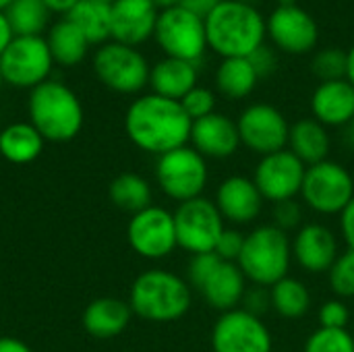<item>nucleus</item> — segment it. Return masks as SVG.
Segmentation results:
<instances>
[{
  "mask_svg": "<svg viewBox=\"0 0 354 352\" xmlns=\"http://www.w3.org/2000/svg\"><path fill=\"white\" fill-rule=\"evenodd\" d=\"M191 127L193 120L180 102L158 93L139 95L124 114V131L131 143L158 158L189 145Z\"/></svg>",
  "mask_w": 354,
  "mask_h": 352,
  "instance_id": "1",
  "label": "nucleus"
},
{
  "mask_svg": "<svg viewBox=\"0 0 354 352\" xmlns=\"http://www.w3.org/2000/svg\"><path fill=\"white\" fill-rule=\"evenodd\" d=\"M207 48L222 58H247L268 35L266 19L253 4L241 0H222V4L203 21Z\"/></svg>",
  "mask_w": 354,
  "mask_h": 352,
  "instance_id": "2",
  "label": "nucleus"
},
{
  "mask_svg": "<svg viewBox=\"0 0 354 352\" xmlns=\"http://www.w3.org/2000/svg\"><path fill=\"white\" fill-rule=\"evenodd\" d=\"M133 315L151 324H170L183 319L193 305V288L187 278L168 270H145L129 293Z\"/></svg>",
  "mask_w": 354,
  "mask_h": 352,
  "instance_id": "3",
  "label": "nucleus"
},
{
  "mask_svg": "<svg viewBox=\"0 0 354 352\" xmlns=\"http://www.w3.org/2000/svg\"><path fill=\"white\" fill-rule=\"evenodd\" d=\"M29 122L46 141L64 143L79 135L83 127V106L77 93L60 81H44L33 87L27 102Z\"/></svg>",
  "mask_w": 354,
  "mask_h": 352,
  "instance_id": "4",
  "label": "nucleus"
},
{
  "mask_svg": "<svg viewBox=\"0 0 354 352\" xmlns=\"http://www.w3.org/2000/svg\"><path fill=\"white\" fill-rule=\"evenodd\" d=\"M247 282L253 286L272 288L276 282L288 276L292 263V245L284 230L274 224H261L247 232L245 245L239 257Z\"/></svg>",
  "mask_w": 354,
  "mask_h": 352,
  "instance_id": "5",
  "label": "nucleus"
},
{
  "mask_svg": "<svg viewBox=\"0 0 354 352\" xmlns=\"http://www.w3.org/2000/svg\"><path fill=\"white\" fill-rule=\"evenodd\" d=\"M207 180H209L207 160L191 145L172 149L160 156L156 162V183L160 191L176 203L203 197Z\"/></svg>",
  "mask_w": 354,
  "mask_h": 352,
  "instance_id": "6",
  "label": "nucleus"
},
{
  "mask_svg": "<svg viewBox=\"0 0 354 352\" xmlns=\"http://www.w3.org/2000/svg\"><path fill=\"white\" fill-rule=\"evenodd\" d=\"M299 197L319 216H340L354 199L353 174L346 166L330 158L307 166Z\"/></svg>",
  "mask_w": 354,
  "mask_h": 352,
  "instance_id": "7",
  "label": "nucleus"
},
{
  "mask_svg": "<svg viewBox=\"0 0 354 352\" xmlns=\"http://www.w3.org/2000/svg\"><path fill=\"white\" fill-rule=\"evenodd\" d=\"M93 71L108 89L118 93H139L149 85L151 68L137 48L106 41L93 56Z\"/></svg>",
  "mask_w": 354,
  "mask_h": 352,
  "instance_id": "8",
  "label": "nucleus"
},
{
  "mask_svg": "<svg viewBox=\"0 0 354 352\" xmlns=\"http://www.w3.org/2000/svg\"><path fill=\"white\" fill-rule=\"evenodd\" d=\"M52 64L48 41L41 35H15L0 56L4 83L21 89H33L48 81Z\"/></svg>",
  "mask_w": 354,
  "mask_h": 352,
  "instance_id": "9",
  "label": "nucleus"
},
{
  "mask_svg": "<svg viewBox=\"0 0 354 352\" xmlns=\"http://www.w3.org/2000/svg\"><path fill=\"white\" fill-rule=\"evenodd\" d=\"M174 226L178 247L189 255H201L214 253L216 243L226 228V222L212 199L197 197L178 203L174 212Z\"/></svg>",
  "mask_w": 354,
  "mask_h": 352,
  "instance_id": "10",
  "label": "nucleus"
},
{
  "mask_svg": "<svg viewBox=\"0 0 354 352\" xmlns=\"http://www.w3.org/2000/svg\"><path fill=\"white\" fill-rule=\"evenodd\" d=\"M153 37L168 58H178L195 64L207 48L203 19L195 17L183 6L160 10Z\"/></svg>",
  "mask_w": 354,
  "mask_h": 352,
  "instance_id": "11",
  "label": "nucleus"
},
{
  "mask_svg": "<svg viewBox=\"0 0 354 352\" xmlns=\"http://www.w3.org/2000/svg\"><path fill=\"white\" fill-rule=\"evenodd\" d=\"M131 249L149 261H160L178 249L174 214L160 205H149L131 216L127 226Z\"/></svg>",
  "mask_w": 354,
  "mask_h": 352,
  "instance_id": "12",
  "label": "nucleus"
},
{
  "mask_svg": "<svg viewBox=\"0 0 354 352\" xmlns=\"http://www.w3.org/2000/svg\"><path fill=\"white\" fill-rule=\"evenodd\" d=\"M241 145L259 158L288 147L290 124L286 116L272 104H251L236 118Z\"/></svg>",
  "mask_w": 354,
  "mask_h": 352,
  "instance_id": "13",
  "label": "nucleus"
},
{
  "mask_svg": "<svg viewBox=\"0 0 354 352\" xmlns=\"http://www.w3.org/2000/svg\"><path fill=\"white\" fill-rule=\"evenodd\" d=\"M214 352H272L274 338L266 322L243 307L220 313L212 328Z\"/></svg>",
  "mask_w": 354,
  "mask_h": 352,
  "instance_id": "14",
  "label": "nucleus"
},
{
  "mask_svg": "<svg viewBox=\"0 0 354 352\" xmlns=\"http://www.w3.org/2000/svg\"><path fill=\"white\" fill-rule=\"evenodd\" d=\"M305 170L307 166L286 147L282 151L259 158L251 178L266 201L280 203L301 195Z\"/></svg>",
  "mask_w": 354,
  "mask_h": 352,
  "instance_id": "15",
  "label": "nucleus"
},
{
  "mask_svg": "<svg viewBox=\"0 0 354 352\" xmlns=\"http://www.w3.org/2000/svg\"><path fill=\"white\" fill-rule=\"evenodd\" d=\"M270 39L288 54H307L319 41L317 21L299 4L278 6L266 21Z\"/></svg>",
  "mask_w": 354,
  "mask_h": 352,
  "instance_id": "16",
  "label": "nucleus"
},
{
  "mask_svg": "<svg viewBox=\"0 0 354 352\" xmlns=\"http://www.w3.org/2000/svg\"><path fill=\"white\" fill-rule=\"evenodd\" d=\"M292 261L309 274H328L340 255L338 239L332 228L319 222L303 224L292 241Z\"/></svg>",
  "mask_w": 354,
  "mask_h": 352,
  "instance_id": "17",
  "label": "nucleus"
},
{
  "mask_svg": "<svg viewBox=\"0 0 354 352\" xmlns=\"http://www.w3.org/2000/svg\"><path fill=\"white\" fill-rule=\"evenodd\" d=\"M214 203L224 222L232 226H247L259 218L266 199L251 176L232 174L218 185Z\"/></svg>",
  "mask_w": 354,
  "mask_h": 352,
  "instance_id": "18",
  "label": "nucleus"
},
{
  "mask_svg": "<svg viewBox=\"0 0 354 352\" xmlns=\"http://www.w3.org/2000/svg\"><path fill=\"white\" fill-rule=\"evenodd\" d=\"M189 145L205 160H226L243 147L236 120L220 112L193 120Z\"/></svg>",
  "mask_w": 354,
  "mask_h": 352,
  "instance_id": "19",
  "label": "nucleus"
},
{
  "mask_svg": "<svg viewBox=\"0 0 354 352\" xmlns=\"http://www.w3.org/2000/svg\"><path fill=\"white\" fill-rule=\"evenodd\" d=\"M112 12V41L133 46L147 41L160 17L158 6L151 0H114Z\"/></svg>",
  "mask_w": 354,
  "mask_h": 352,
  "instance_id": "20",
  "label": "nucleus"
},
{
  "mask_svg": "<svg viewBox=\"0 0 354 352\" xmlns=\"http://www.w3.org/2000/svg\"><path fill=\"white\" fill-rule=\"evenodd\" d=\"M311 114L328 127H344L354 118V87L348 79L319 83L311 95Z\"/></svg>",
  "mask_w": 354,
  "mask_h": 352,
  "instance_id": "21",
  "label": "nucleus"
},
{
  "mask_svg": "<svg viewBox=\"0 0 354 352\" xmlns=\"http://www.w3.org/2000/svg\"><path fill=\"white\" fill-rule=\"evenodd\" d=\"M247 278L239 263L232 261H220V266L212 272V276L205 280V284L199 288V295L205 299V303L220 311H232L243 305V297L247 293Z\"/></svg>",
  "mask_w": 354,
  "mask_h": 352,
  "instance_id": "22",
  "label": "nucleus"
},
{
  "mask_svg": "<svg viewBox=\"0 0 354 352\" xmlns=\"http://www.w3.org/2000/svg\"><path fill=\"white\" fill-rule=\"evenodd\" d=\"M133 317L129 301L116 297H100L87 305L83 311V328L89 336L100 340H110L120 336Z\"/></svg>",
  "mask_w": 354,
  "mask_h": 352,
  "instance_id": "23",
  "label": "nucleus"
},
{
  "mask_svg": "<svg viewBox=\"0 0 354 352\" xmlns=\"http://www.w3.org/2000/svg\"><path fill=\"white\" fill-rule=\"evenodd\" d=\"M149 85L151 93L180 102L193 87H197V64L166 56L156 66H151Z\"/></svg>",
  "mask_w": 354,
  "mask_h": 352,
  "instance_id": "24",
  "label": "nucleus"
},
{
  "mask_svg": "<svg viewBox=\"0 0 354 352\" xmlns=\"http://www.w3.org/2000/svg\"><path fill=\"white\" fill-rule=\"evenodd\" d=\"M288 149L305 166L319 164V162L328 160V156H330V149H332L330 133L315 118H301L295 124H290Z\"/></svg>",
  "mask_w": 354,
  "mask_h": 352,
  "instance_id": "25",
  "label": "nucleus"
},
{
  "mask_svg": "<svg viewBox=\"0 0 354 352\" xmlns=\"http://www.w3.org/2000/svg\"><path fill=\"white\" fill-rule=\"evenodd\" d=\"M46 139L31 122H12L0 131V156L10 164H31L44 151Z\"/></svg>",
  "mask_w": 354,
  "mask_h": 352,
  "instance_id": "26",
  "label": "nucleus"
},
{
  "mask_svg": "<svg viewBox=\"0 0 354 352\" xmlns=\"http://www.w3.org/2000/svg\"><path fill=\"white\" fill-rule=\"evenodd\" d=\"M46 41L50 48L52 60L56 64H62V66L79 64L85 58L87 48L91 46L87 41V37L81 33V29L75 23H71L66 17L50 29Z\"/></svg>",
  "mask_w": 354,
  "mask_h": 352,
  "instance_id": "27",
  "label": "nucleus"
},
{
  "mask_svg": "<svg viewBox=\"0 0 354 352\" xmlns=\"http://www.w3.org/2000/svg\"><path fill=\"white\" fill-rule=\"evenodd\" d=\"M216 89L228 100H243L257 87V73L249 58H222L216 68Z\"/></svg>",
  "mask_w": 354,
  "mask_h": 352,
  "instance_id": "28",
  "label": "nucleus"
},
{
  "mask_svg": "<svg viewBox=\"0 0 354 352\" xmlns=\"http://www.w3.org/2000/svg\"><path fill=\"white\" fill-rule=\"evenodd\" d=\"M75 23L89 44H106L112 37V12L110 4L97 0H79L66 15Z\"/></svg>",
  "mask_w": 354,
  "mask_h": 352,
  "instance_id": "29",
  "label": "nucleus"
},
{
  "mask_svg": "<svg viewBox=\"0 0 354 352\" xmlns=\"http://www.w3.org/2000/svg\"><path fill=\"white\" fill-rule=\"evenodd\" d=\"M272 311L282 319L297 322L305 317L311 309V293L299 278L286 276L270 288Z\"/></svg>",
  "mask_w": 354,
  "mask_h": 352,
  "instance_id": "30",
  "label": "nucleus"
},
{
  "mask_svg": "<svg viewBox=\"0 0 354 352\" xmlns=\"http://www.w3.org/2000/svg\"><path fill=\"white\" fill-rule=\"evenodd\" d=\"M108 197L118 210L129 212L131 216L153 205L151 203V185L135 172L118 174L108 187Z\"/></svg>",
  "mask_w": 354,
  "mask_h": 352,
  "instance_id": "31",
  "label": "nucleus"
},
{
  "mask_svg": "<svg viewBox=\"0 0 354 352\" xmlns=\"http://www.w3.org/2000/svg\"><path fill=\"white\" fill-rule=\"evenodd\" d=\"M2 12L15 35H41L50 19L44 0H10Z\"/></svg>",
  "mask_w": 354,
  "mask_h": 352,
  "instance_id": "32",
  "label": "nucleus"
},
{
  "mask_svg": "<svg viewBox=\"0 0 354 352\" xmlns=\"http://www.w3.org/2000/svg\"><path fill=\"white\" fill-rule=\"evenodd\" d=\"M328 282L336 299H354V251H344L338 255L328 272Z\"/></svg>",
  "mask_w": 354,
  "mask_h": 352,
  "instance_id": "33",
  "label": "nucleus"
},
{
  "mask_svg": "<svg viewBox=\"0 0 354 352\" xmlns=\"http://www.w3.org/2000/svg\"><path fill=\"white\" fill-rule=\"evenodd\" d=\"M346 66H348L346 52L336 48H326L317 52L315 58L311 60V71L319 79V83L346 79Z\"/></svg>",
  "mask_w": 354,
  "mask_h": 352,
  "instance_id": "34",
  "label": "nucleus"
},
{
  "mask_svg": "<svg viewBox=\"0 0 354 352\" xmlns=\"http://www.w3.org/2000/svg\"><path fill=\"white\" fill-rule=\"evenodd\" d=\"M303 352H354V338L348 330L317 328L307 338Z\"/></svg>",
  "mask_w": 354,
  "mask_h": 352,
  "instance_id": "35",
  "label": "nucleus"
},
{
  "mask_svg": "<svg viewBox=\"0 0 354 352\" xmlns=\"http://www.w3.org/2000/svg\"><path fill=\"white\" fill-rule=\"evenodd\" d=\"M180 106L191 120H199L216 112V95L212 89L197 85L180 100Z\"/></svg>",
  "mask_w": 354,
  "mask_h": 352,
  "instance_id": "36",
  "label": "nucleus"
},
{
  "mask_svg": "<svg viewBox=\"0 0 354 352\" xmlns=\"http://www.w3.org/2000/svg\"><path fill=\"white\" fill-rule=\"evenodd\" d=\"M319 328L326 330H348L351 324V309L342 299H328L317 311Z\"/></svg>",
  "mask_w": 354,
  "mask_h": 352,
  "instance_id": "37",
  "label": "nucleus"
},
{
  "mask_svg": "<svg viewBox=\"0 0 354 352\" xmlns=\"http://www.w3.org/2000/svg\"><path fill=\"white\" fill-rule=\"evenodd\" d=\"M220 257L216 253H201L191 255V261L187 266V282L193 290L199 293V288L205 284V280L212 276V272L220 266Z\"/></svg>",
  "mask_w": 354,
  "mask_h": 352,
  "instance_id": "38",
  "label": "nucleus"
},
{
  "mask_svg": "<svg viewBox=\"0 0 354 352\" xmlns=\"http://www.w3.org/2000/svg\"><path fill=\"white\" fill-rule=\"evenodd\" d=\"M276 228L284 230L286 234L290 230H299L303 226V203L299 199H288L274 203V222Z\"/></svg>",
  "mask_w": 354,
  "mask_h": 352,
  "instance_id": "39",
  "label": "nucleus"
},
{
  "mask_svg": "<svg viewBox=\"0 0 354 352\" xmlns=\"http://www.w3.org/2000/svg\"><path fill=\"white\" fill-rule=\"evenodd\" d=\"M245 237L236 226H226L224 232L220 234L218 243H216V249L214 253L222 259V261H232L236 263L239 257H241V251H243V245H245Z\"/></svg>",
  "mask_w": 354,
  "mask_h": 352,
  "instance_id": "40",
  "label": "nucleus"
},
{
  "mask_svg": "<svg viewBox=\"0 0 354 352\" xmlns=\"http://www.w3.org/2000/svg\"><path fill=\"white\" fill-rule=\"evenodd\" d=\"M241 307L245 311H249L251 315H257V317L263 319L272 311V295H270V288H266V286H251V288H247Z\"/></svg>",
  "mask_w": 354,
  "mask_h": 352,
  "instance_id": "41",
  "label": "nucleus"
},
{
  "mask_svg": "<svg viewBox=\"0 0 354 352\" xmlns=\"http://www.w3.org/2000/svg\"><path fill=\"white\" fill-rule=\"evenodd\" d=\"M249 60H251V64H253V68H255V73H257V77L259 79H263V77H268V75H272L274 71H276V56H274V52L272 50H268L266 46H259L251 56H247Z\"/></svg>",
  "mask_w": 354,
  "mask_h": 352,
  "instance_id": "42",
  "label": "nucleus"
},
{
  "mask_svg": "<svg viewBox=\"0 0 354 352\" xmlns=\"http://www.w3.org/2000/svg\"><path fill=\"white\" fill-rule=\"evenodd\" d=\"M340 232H342V239L346 243V249L354 251V199L340 214Z\"/></svg>",
  "mask_w": 354,
  "mask_h": 352,
  "instance_id": "43",
  "label": "nucleus"
},
{
  "mask_svg": "<svg viewBox=\"0 0 354 352\" xmlns=\"http://www.w3.org/2000/svg\"><path fill=\"white\" fill-rule=\"evenodd\" d=\"M222 4V0H183V8L185 10H189V12H193L195 17H199V19H207L218 6Z\"/></svg>",
  "mask_w": 354,
  "mask_h": 352,
  "instance_id": "44",
  "label": "nucleus"
},
{
  "mask_svg": "<svg viewBox=\"0 0 354 352\" xmlns=\"http://www.w3.org/2000/svg\"><path fill=\"white\" fill-rule=\"evenodd\" d=\"M12 37H15V33H12V29H10V25H8L4 12L0 10V56H2V52L8 48V44L12 41Z\"/></svg>",
  "mask_w": 354,
  "mask_h": 352,
  "instance_id": "45",
  "label": "nucleus"
},
{
  "mask_svg": "<svg viewBox=\"0 0 354 352\" xmlns=\"http://www.w3.org/2000/svg\"><path fill=\"white\" fill-rule=\"evenodd\" d=\"M0 352H31V349L17 338L4 336V338H0Z\"/></svg>",
  "mask_w": 354,
  "mask_h": 352,
  "instance_id": "46",
  "label": "nucleus"
},
{
  "mask_svg": "<svg viewBox=\"0 0 354 352\" xmlns=\"http://www.w3.org/2000/svg\"><path fill=\"white\" fill-rule=\"evenodd\" d=\"M44 2L50 8V12H62L66 17L79 0H44Z\"/></svg>",
  "mask_w": 354,
  "mask_h": 352,
  "instance_id": "47",
  "label": "nucleus"
},
{
  "mask_svg": "<svg viewBox=\"0 0 354 352\" xmlns=\"http://www.w3.org/2000/svg\"><path fill=\"white\" fill-rule=\"evenodd\" d=\"M346 56H348V66H346V79H348V83L354 87V46L346 52Z\"/></svg>",
  "mask_w": 354,
  "mask_h": 352,
  "instance_id": "48",
  "label": "nucleus"
},
{
  "mask_svg": "<svg viewBox=\"0 0 354 352\" xmlns=\"http://www.w3.org/2000/svg\"><path fill=\"white\" fill-rule=\"evenodd\" d=\"M158 8H162V10H168V8H176V6H180L183 4V0H151Z\"/></svg>",
  "mask_w": 354,
  "mask_h": 352,
  "instance_id": "49",
  "label": "nucleus"
},
{
  "mask_svg": "<svg viewBox=\"0 0 354 352\" xmlns=\"http://www.w3.org/2000/svg\"><path fill=\"white\" fill-rule=\"evenodd\" d=\"M292 4H297V0H280L278 6H292Z\"/></svg>",
  "mask_w": 354,
  "mask_h": 352,
  "instance_id": "50",
  "label": "nucleus"
},
{
  "mask_svg": "<svg viewBox=\"0 0 354 352\" xmlns=\"http://www.w3.org/2000/svg\"><path fill=\"white\" fill-rule=\"evenodd\" d=\"M8 2H10V0H0V10H4V8L8 6Z\"/></svg>",
  "mask_w": 354,
  "mask_h": 352,
  "instance_id": "51",
  "label": "nucleus"
},
{
  "mask_svg": "<svg viewBox=\"0 0 354 352\" xmlns=\"http://www.w3.org/2000/svg\"><path fill=\"white\" fill-rule=\"evenodd\" d=\"M97 2H104V4H112L114 0H97Z\"/></svg>",
  "mask_w": 354,
  "mask_h": 352,
  "instance_id": "52",
  "label": "nucleus"
},
{
  "mask_svg": "<svg viewBox=\"0 0 354 352\" xmlns=\"http://www.w3.org/2000/svg\"><path fill=\"white\" fill-rule=\"evenodd\" d=\"M2 83H4V79H2V73H0V87H2Z\"/></svg>",
  "mask_w": 354,
  "mask_h": 352,
  "instance_id": "53",
  "label": "nucleus"
},
{
  "mask_svg": "<svg viewBox=\"0 0 354 352\" xmlns=\"http://www.w3.org/2000/svg\"><path fill=\"white\" fill-rule=\"evenodd\" d=\"M351 129H353V135H354V118H353V122H351Z\"/></svg>",
  "mask_w": 354,
  "mask_h": 352,
  "instance_id": "54",
  "label": "nucleus"
},
{
  "mask_svg": "<svg viewBox=\"0 0 354 352\" xmlns=\"http://www.w3.org/2000/svg\"><path fill=\"white\" fill-rule=\"evenodd\" d=\"M241 2H247V4H251V0H241Z\"/></svg>",
  "mask_w": 354,
  "mask_h": 352,
  "instance_id": "55",
  "label": "nucleus"
},
{
  "mask_svg": "<svg viewBox=\"0 0 354 352\" xmlns=\"http://www.w3.org/2000/svg\"><path fill=\"white\" fill-rule=\"evenodd\" d=\"M353 338H354V334H353Z\"/></svg>",
  "mask_w": 354,
  "mask_h": 352,
  "instance_id": "56",
  "label": "nucleus"
}]
</instances>
